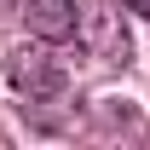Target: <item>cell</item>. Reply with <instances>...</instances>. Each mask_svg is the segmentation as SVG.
Masks as SVG:
<instances>
[{
	"label": "cell",
	"mask_w": 150,
	"mask_h": 150,
	"mask_svg": "<svg viewBox=\"0 0 150 150\" xmlns=\"http://www.w3.org/2000/svg\"><path fill=\"white\" fill-rule=\"evenodd\" d=\"M0 12H6V18H18L35 40H69L75 29H81L75 0H0Z\"/></svg>",
	"instance_id": "3957f363"
},
{
	"label": "cell",
	"mask_w": 150,
	"mask_h": 150,
	"mask_svg": "<svg viewBox=\"0 0 150 150\" xmlns=\"http://www.w3.org/2000/svg\"><path fill=\"white\" fill-rule=\"evenodd\" d=\"M81 46L98 64H133V35L121 23V0H81Z\"/></svg>",
	"instance_id": "7a4b0ae2"
},
{
	"label": "cell",
	"mask_w": 150,
	"mask_h": 150,
	"mask_svg": "<svg viewBox=\"0 0 150 150\" xmlns=\"http://www.w3.org/2000/svg\"><path fill=\"white\" fill-rule=\"evenodd\" d=\"M0 64H6V81H12L23 98H64V87H69V69H64V58H52L46 46L6 40Z\"/></svg>",
	"instance_id": "6da1fadb"
},
{
	"label": "cell",
	"mask_w": 150,
	"mask_h": 150,
	"mask_svg": "<svg viewBox=\"0 0 150 150\" xmlns=\"http://www.w3.org/2000/svg\"><path fill=\"white\" fill-rule=\"evenodd\" d=\"M127 12H139V18H150V0H127Z\"/></svg>",
	"instance_id": "277c9868"
}]
</instances>
